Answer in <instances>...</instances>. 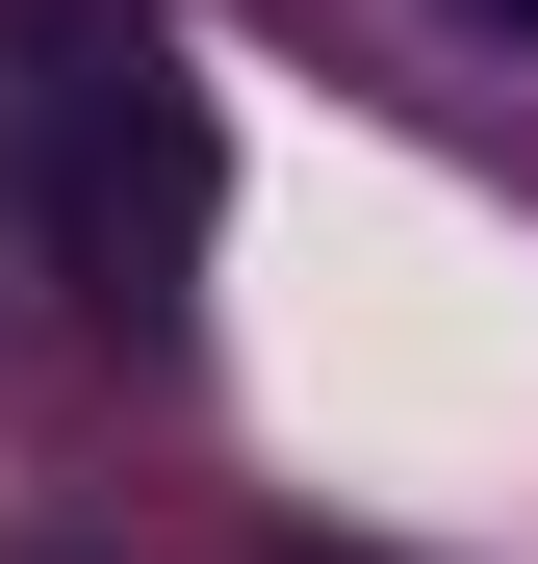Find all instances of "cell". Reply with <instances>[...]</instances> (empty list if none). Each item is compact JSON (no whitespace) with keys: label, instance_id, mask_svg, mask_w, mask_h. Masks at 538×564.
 Returning <instances> with one entry per match:
<instances>
[{"label":"cell","instance_id":"cell-3","mask_svg":"<svg viewBox=\"0 0 538 564\" xmlns=\"http://www.w3.org/2000/svg\"><path fill=\"white\" fill-rule=\"evenodd\" d=\"M283 564H385V539H283Z\"/></svg>","mask_w":538,"mask_h":564},{"label":"cell","instance_id":"cell-1","mask_svg":"<svg viewBox=\"0 0 538 564\" xmlns=\"http://www.w3.org/2000/svg\"><path fill=\"white\" fill-rule=\"evenodd\" d=\"M0 154H26V231L77 308H179L206 257V77H179L154 0H0Z\"/></svg>","mask_w":538,"mask_h":564},{"label":"cell","instance_id":"cell-2","mask_svg":"<svg viewBox=\"0 0 538 564\" xmlns=\"http://www.w3.org/2000/svg\"><path fill=\"white\" fill-rule=\"evenodd\" d=\"M436 26H487V52H538V0H436Z\"/></svg>","mask_w":538,"mask_h":564}]
</instances>
